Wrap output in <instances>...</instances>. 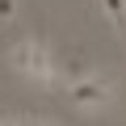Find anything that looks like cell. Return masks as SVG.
<instances>
[{
	"instance_id": "2",
	"label": "cell",
	"mask_w": 126,
	"mask_h": 126,
	"mask_svg": "<svg viewBox=\"0 0 126 126\" xmlns=\"http://www.w3.org/2000/svg\"><path fill=\"white\" fill-rule=\"evenodd\" d=\"M25 80H34V84H42V88L63 84V76H59V59H55V55H50V46H46V42H38V38H34V55H30Z\"/></svg>"
},
{
	"instance_id": "5",
	"label": "cell",
	"mask_w": 126,
	"mask_h": 126,
	"mask_svg": "<svg viewBox=\"0 0 126 126\" xmlns=\"http://www.w3.org/2000/svg\"><path fill=\"white\" fill-rule=\"evenodd\" d=\"M17 17V0H0V25Z\"/></svg>"
},
{
	"instance_id": "7",
	"label": "cell",
	"mask_w": 126,
	"mask_h": 126,
	"mask_svg": "<svg viewBox=\"0 0 126 126\" xmlns=\"http://www.w3.org/2000/svg\"><path fill=\"white\" fill-rule=\"evenodd\" d=\"M30 126H50V122H30Z\"/></svg>"
},
{
	"instance_id": "3",
	"label": "cell",
	"mask_w": 126,
	"mask_h": 126,
	"mask_svg": "<svg viewBox=\"0 0 126 126\" xmlns=\"http://www.w3.org/2000/svg\"><path fill=\"white\" fill-rule=\"evenodd\" d=\"M59 76H63V84H80V80H88V76H97L93 67H88V63L80 59V55H63V63H59Z\"/></svg>"
},
{
	"instance_id": "4",
	"label": "cell",
	"mask_w": 126,
	"mask_h": 126,
	"mask_svg": "<svg viewBox=\"0 0 126 126\" xmlns=\"http://www.w3.org/2000/svg\"><path fill=\"white\" fill-rule=\"evenodd\" d=\"M101 4H105V13H109V21L126 34V0H101Z\"/></svg>"
},
{
	"instance_id": "1",
	"label": "cell",
	"mask_w": 126,
	"mask_h": 126,
	"mask_svg": "<svg viewBox=\"0 0 126 126\" xmlns=\"http://www.w3.org/2000/svg\"><path fill=\"white\" fill-rule=\"evenodd\" d=\"M67 97H72V105H76V109H105V105L113 101V80L97 72V76H88V80L72 84V88H67Z\"/></svg>"
},
{
	"instance_id": "6",
	"label": "cell",
	"mask_w": 126,
	"mask_h": 126,
	"mask_svg": "<svg viewBox=\"0 0 126 126\" xmlns=\"http://www.w3.org/2000/svg\"><path fill=\"white\" fill-rule=\"evenodd\" d=\"M0 126H21V122L17 118H0Z\"/></svg>"
}]
</instances>
